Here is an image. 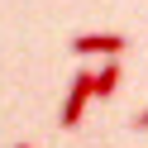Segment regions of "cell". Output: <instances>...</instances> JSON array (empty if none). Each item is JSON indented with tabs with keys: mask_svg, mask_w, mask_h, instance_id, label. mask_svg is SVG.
I'll list each match as a JSON object with an SVG mask.
<instances>
[{
	"mask_svg": "<svg viewBox=\"0 0 148 148\" xmlns=\"http://www.w3.org/2000/svg\"><path fill=\"white\" fill-rule=\"evenodd\" d=\"M86 105H91V72H77L72 86H67V100H62V110H58V124L62 129H77L81 115H86Z\"/></svg>",
	"mask_w": 148,
	"mask_h": 148,
	"instance_id": "obj_1",
	"label": "cell"
},
{
	"mask_svg": "<svg viewBox=\"0 0 148 148\" xmlns=\"http://www.w3.org/2000/svg\"><path fill=\"white\" fill-rule=\"evenodd\" d=\"M124 48H129L124 34H77L72 38V53L77 58H119Z\"/></svg>",
	"mask_w": 148,
	"mask_h": 148,
	"instance_id": "obj_2",
	"label": "cell"
},
{
	"mask_svg": "<svg viewBox=\"0 0 148 148\" xmlns=\"http://www.w3.org/2000/svg\"><path fill=\"white\" fill-rule=\"evenodd\" d=\"M115 86H119V58H110L100 62V72H91V100H105Z\"/></svg>",
	"mask_w": 148,
	"mask_h": 148,
	"instance_id": "obj_3",
	"label": "cell"
},
{
	"mask_svg": "<svg viewBox=\"0 0 148 148\" xmlns=\"http://www.w3.org/2000/svg\"><path fill=\"white\" fill-rule=\"evenodd\" d=\"M134 124H138V129H148V110H143V115H138V119H134Z\"/></svg>",
	"mask_w": 148,
	"mask_h": 148,
	"instance_id": "obj_4",
	"label": "cell"
},
{
	"mask_svg": "<svg viewBox=\"0 0 148 148\" xmlns=\"http://www.w3.org/2000/svg\"><path fill=\"white\" fill-rule=\"evenodd\" d=\"M14 148H29V143H14Z\"/></svg>",
	"mask_w": 148,
	"mask_h": 148,
	"instance_id": "obj_5",
	"label": "cell"
}]
</instances>
